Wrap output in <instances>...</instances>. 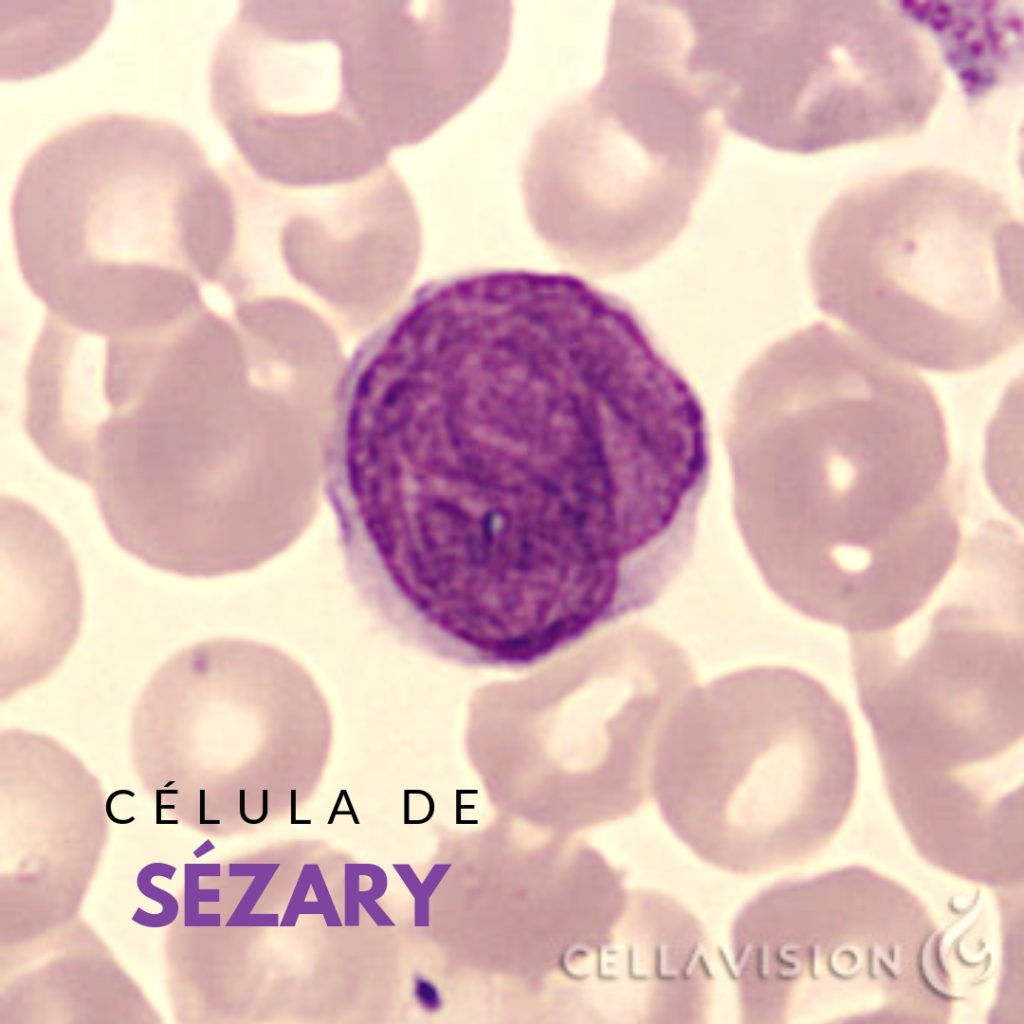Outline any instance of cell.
I'll use <instances>...</instances> for the list:
<instances>
[{"instance_id": "obj_5", "label": "cell", "mask_w": 1024, "mask_h": 1024, "mask_svg": "<svg viewBox=\"0 0 1024 1024\" xmlns=\"http://www.w3.org/2000/svg\"><path fill=\"white\" fill-rule=\"evenodd\" d=\"M238 157L287 186L354 181L415 144L395 0H244L210 63Z\"/></svg>"}, {"instance_id": "obj_10", "label": "cell", "mask_w": 1024, "mask_h": 1024, "mask_svg": "<svg viewBox=\"0 0 1024 1024\" xmlns=\"http://www.w3.org/2000/svg\"><path fill=\"white\" fill-rule=\"evenodd\" d=\"M387 888V876L382 870L370 888L362 890L353 874L345 868V926H359V904L378 926H393V922L377 904Z\"/></svg>"}, {"instance_id": "obj_11", "label": "cell", "mask_w": 1024, "mask_h": 1024, "mask_svg": "<svg viewBox=\"0 0 1024 1024\" xmlns=\"http://www.w3.org/2000/svg\"><path fill=\"white\" fill-rule=\"evenodd\" d=\"M415 995L426 1009H435L439 1005V997L434 986L424 979L415 981Z\"/></svg>"}, {"instance_id": "obj_7", "label": "cell", "mask_w": 1024, "mask_h": 1024, "mask_svg": "<svg viewBox=\"0 0 1024 1024\" xmlns=\"http://www.w3.org/2000/svg\"><path fill=\"white\" fill-rule=\"evenodd\" d=\"M247 456L207 377H192L102 422L80 482L124 551L158 570L214 577L247 562Z\"/></svg>"}, {"instance_id": "obj_9", "label": "cell", "mask_w": 1024, "mask_h": 1024, "mask_svg": "<svg viewBox=\"0 0 1024 1024\" xmlns=\"http://www.w3.org/2000/svg\"><path fill=\"white\" fill-rule=\"evenodd\" d=\"M279 863L229 865L230 876H253L250 886L231 915L227 926H278V914H252V910L276 873Z\"/></svg>"}, {"instance_id": "obj_3", "label": "cell", "mask_w": 1024, "mask_h": 1024, "mask_svg": "<svg viewBox=\"0 0 1024 1024\" xmlns=\"http://www.w3.org/2000/svg\"><path fill=\"white\" fill-rule=\"evenodd\" d=\"M807 269L823 313L918 368L971 372L1022 343V220L959 172L917 167L847 188L815 226Z\"/></svg>"}, {"instance_id": "obj_8", "label": "cell", "mask_w": 1024, "mask_h": 1024, "mask_svg": "<svg viewBox=\"0 0 1024 1024\" xmlns=\"http://www.w3.org/2000/svg\"><path fill=\"white\" fill-rule=\"evenodd\" d=\"M901 4V3H900ZM909 2L903 9L941 42L966 94L977 98L1001 86L1021 57L1022 16L1001 3Z\"/></svg>"}, {"instance_id": "obj_12", "label": "cell", "mask_w": 1024, "mask_h": 1024, "mask_svg": "<svg viewBox=\"0 0 1024 1024\" xmlns=\"http://www.w3.org/2000/svg\"><path fill=\"white\" fill-rule=\"evenodd\" d=\"M209 842L210 841L207 840L201 847H199L196 851H194V854L196 855V857H200L201 855L205 854L206 852L214 849V847H209V848L206 847L209 844Z\"/></svg>"}, {"instance_id": "obj_2", "label": "cell", "mask_w": 1024, "mask_h": 1024, "mask_svg": "<svg viewBox=\"0 0 1024 1024\" xmlns=\"http://www.w3.org/2000/svg\"><path fill=\"white\" fill-rule=\"evenodd\" d=\"M233 208L199 141L160 118L105 113L47 138L11 202L21 274L50 313L106 331L198 304L205 248Z\"/></svg>"}, {"instance_id": "obj_1", "label": "cell", "mask_w": 1024, "mask_h": 1024, "mask_svg": "<svg viewBox=\"0 0 1024 1024\" xmlns=\"http://www.w3.org/2000/svg\"><path fill=\"white\" fill-rule=\"evenodd\" d=\"M739 523L768 585L849 634L892 631L955 564L964 488L924 378L817 322L767 348L733 392Z\"/></svg>"}, {"instance_id": "obj_6", "label": "cell", "mask_w": 1024, "mask_h": 1024, "mask_svg": "<svg viewBox=\"0 0 1024 1024\" xmlns=\"http://www.w3.org/2000/svg\"><path fill=\"white\" fill-rule=\"evenodd\" d=\"M851 634L860 707L901 807L1015 798L1023 780V611L986 595L931 617L910 652Z\"/></svg>"}, {"instance_id": "obj_4", "label": "cell", "mask_w": 1024, "mask_h": 1024, "mask_svg": "<svg viewBox=\"0 0 1024 1024\" xmlns=\"http://www.w3.org/2000/svg\"><path fill=\"white\" fill-rule=\"evenodd\" d=\"M857 777L841 702L802 671L755 666L676 703L657 740L651 792L694 855L754 876L802 859L851 803Z\"/></svg>"}]
</instances>
